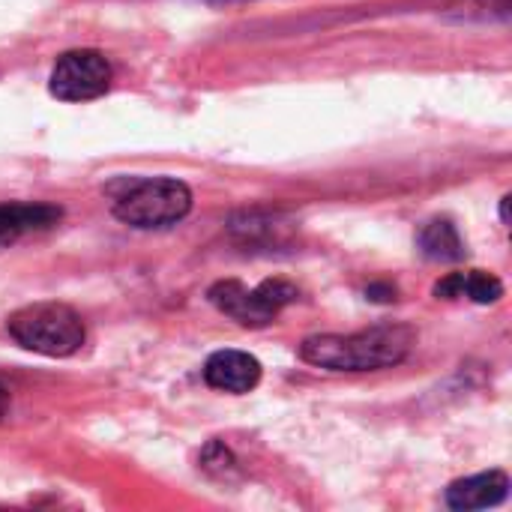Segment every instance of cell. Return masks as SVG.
<instances>
[{
	"instance_id": "obj_9",
	"label": "cell",
	"mask_w": 512,
	"mask_h": 512,
	"mask_svg": "<svg viewBox=\"0 0 512 512\" xmlns=\"http://www.w3.org/2000/svg\"><path fill=\"white\" fill-rule=\"evenodd\" d=\"M435 297L456 300L468 297L474 303H498L504 297V282L486 270H471V273H450L435 285Z\"/></svg>"
},
{
	"instance_id": "obj_5",
	"label": "cell",
	"mask_w": 512,
	"mask_h": 512,
	"mask_svg": "<svg viewBox=\"0 0 512 512\" xmlns=\"http://www.w3.org/2000/svg\"><path fill=\"white\" fill-rule=\"evenodd\" d=\"M111 66L99 51H69L54 63L51 93L63 102H87L108 90Z\"/></svg>"
},
{
	"instance_id": "obj_10",
	"label": "cell",
	"mask_w": 512,
	"mask_h": 512,
	"mask_svg": "<svg viewBox=\"0 0 512 512\" xmlns=\"http://www.w3.org/2000/svg\"><path fill=\"white\" fill-rule=\"evenodd\" d=\"M417 243H420V252H423L429 261H462V258H465V243H462L456 225L447 222V219L429 222V225L420 231Z\"/></svg>"
},
{
	"instance_id": "obj_1",
	"label": "cell",
	"mask_w": 512,
	"mask_h": 512,
	"mask_svg": "<svg viewBox=\"0 0 512 512\" xmlns=\"http://www.w3.org/2000/svg\"><path fill=\"white\" fill-rule=\"evenodd\" d=\"M414 333L408 327H372L348 336H312L300 345V357L330 372H375L408 357Z\"/></svg>"
},
{
	"instance_id": "obj_11",
	"label": "cell",
	"mask_w": 512,
	"mask_h": 512,
	"mask_svg": "<svg viewBox=\"0 0 512 512\" xmlns=\"http://www.w3.org/2000/svg\"><path fill=\"white\" fill-rule=\"evenodd\" d=\"M6 411H9V393H6V387H0V420L6 417Z\"/></svg>"
},
{
	"instance_id": "obj_7",
	"label": "cell",
	"mask_w": 512,
	"mask_h": 512,
	"mask_svg": "<svg viewBox=\"0 0 512 512\" xmlns=\"http://www.w3.org/2000/svg\"><path fill=\"white\" fill-rule=\"evenodd\" d=\"M507 495H510V477L504 471H489L468 480H456L447 489V504L453 510H489L507 501Z\"/></svg>"
},
{
	"instance_id": "obj_8",
	"label": "cell",
	"mask_w": 512,
	"mask_h": 512,
	"mask_svg": "<svg viewBox=\"0 0 512 512\" xmlns=\"http://www.w3.org/2000/svg\"><path fill=\"white\" fill-rule=\"evenodd\" d=\"M54 204H0V246H12L27 234L48 231L60 222Z\"/></svg>"
},
{
	"instance_id": "obj_2",
	"label": "cell",
	"mask_w": 512,
	"mask_h": 512,
	"mask_svg": "<svg viewBox=\"0 0 512 512\" xmlns=\"http://www.w3.org/2000/svg\"><path fill=\"white\" fill-rule=\"evenodd\" d=\"M9 336L42 357H69L84 345V321L63 303H33L9 315Z\"/></svg>"
},
{
	"instance_id": "obj_3",
	"label": "cell",
	"mask_w": 512,
	"mask_h": 512,
	"mask_svg": "<svg viewBox=\"0 0 512 512\" xmlns=\"http://www.w3.org/2000/svg\"><path fill=\"white\" fill-rule=\"evenodd\" d=\"M192 210V192L174 177L135 180L114 198V216L132 228H165Z\"/></svg>"
},
{
	"instance_id": "obj_6",
	"label": "cell",
	"mask_w": 512,
	"mask_h": 512,
	"mask_svg": "<svg viewBox=\"0 0 512 512\" xmlns=\"http://www.w3.org/2000/svg\"><path fill=\"white\" fill-rule=\"evenodd\" d=\"M204 381L222 393H249L261 381V363L246 351H216L204 363Z\"/></svg>"
},
{
	"instance_id": "obj_4",
	"label": "cell",
	"mask_w": 512,
	"mask_h": 512,
	"mask_svg": "<svg viewBox=\"0 0 512 512\" xmlns=\"http://www.w3.org/2000/svg\"><path fill=\"white\" fill-rule=\"evenodd\" d=\"M294 300H297V288L282 279L261 282L258 288H246L243 282L228 279V282H219L210 288V303L219 312H225L228 318L240 321L243 327L270 324Z\"/></svg>"
}]
</instances>
